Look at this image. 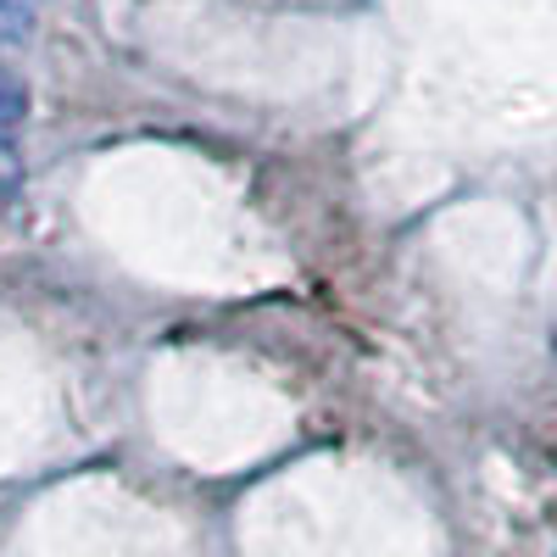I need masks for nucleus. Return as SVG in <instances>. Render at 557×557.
<instances>
[{"instance_id":"obj_2","label":"nucleus","mask_w":557,"mask_h":557,"mask_svg":"<svg viewBox=\"0 0 557 557\" xmlns=\"http://www.w3.org/2000/svg\"><path fill=\"white\" fill-rule=\"evenodd\" d=\"M23 112H28V89H23L12 73H0V128L23 123Z\"/></svg>"},{"instance_id":"obj_3","label":"nucleus","mask_w":557,"mask_h":557,"mask_svg":"<svg viewBox=\"0 0 557 557\" xmlns=\"http://www.w3.org/2000/svg\"><path fill=\"white\" fill-rule=\"evenodd\" d=\"M12 178V162H7V151H0V184H7Z\"/></svg>"},{"instance_id":"obj_1","label":"nucleus","mask_w":557,"mask_h":557,"mask_svg":"<svg viewBox=\"0 0 557 557\" xmlns=\"http://www.w3.org/2000/svg\"><path fill=\"white\" fill-rule=\"evenodd\" d=\"M34 34V7L28 0H0V51L7 45H23Z\"/></svg>"}]
</instances>
